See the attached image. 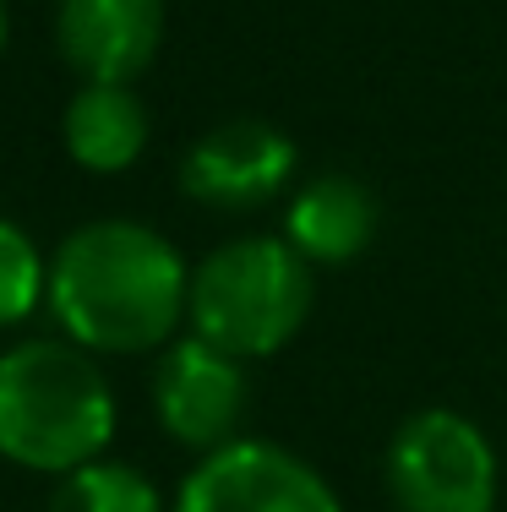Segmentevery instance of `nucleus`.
I'll list each match as a JSON object with an SVG mask.
<instances>
[{"label": "nucleus", "mask_w": 507, "mask_h": 512, "mask_svg": "<svg viewBox=\"0 0 507 512\" xmlns=\"http://www.w3.org/2000/svg\"><path fill=\"white\" fill-rule=\"evenodd\" d=\"M164 0H55V55L77 82H137L159 60Z\"/></svg>", "instance_id": "6e6552de"}, {"label": "nucleus", "mask_w": 507, "mask_h": 512, "mask_svg": "<svg viewBox=\"0 0 507 512\" xmlns=\"http://www.w3.org/2000/svg\"><path fill=\"white\" fill-rule=\"evenodd\" d=\"M115 387L104 360L71 338H17L0 349V458L60 474L104 458L115 442Z\"/></svg>", "instance_id": "f03ea898"}, {"label": "nucleus", "mask_w": 507, "mask_h": 512, "mask_svg": "<svg viewBox=\"0 0 507 512\" xmlns=\"http://www.w3.org/2000/svg\"><path fill=\"white\" fill-rule=\"evenodd\" d=\"M382 485L398 512H497L502 463L491 436L458 409H415L382 453Z\"/></svg>", "instance_id": "20e7f679"}, {"label": "nucleus", "mask_w": 507, "mask_h": 512, "mask_svg": "<svg viewBox=\"0 0 507 512\" xmlns=\"http://www.w3.org/2000/svg\"><path fill=\"white\" fill-rule=\"evenodd\" d=\"M191 262L142 218H88L50 251V300L60 338L88 355H159L186 333Z\"/></svg>", "instance_id": "f257e3e1"}, {"label": "nucleus", "mask_w": 507, "mask_h": 512, "mask_svg": "<svg viewBox=\"0 0 507 512\" xmlns=\"http://www.w3.org/2000/svg\"><path fill=\"white\" fill-rule=\"evenodd\" d=\"M311 306H317V267L284 235H235L191 262L186 333L251 365L295 344Z\"/></svg>", "instance_id": "7ed1b4c3"}, {"label": "nucleus", "mask_w": 507, "mask_h": 512, "mask_svg": "<svg viewBox=\"0 0 507 512\" xmlns=\"http://www.w3.org/2000/svg\"><path fill=\"white\" fill-rule=\"evenodd\" d=\"M382 229V202L366 180L344 175V169H322V175L295 180L284 197V229L279 235L306 256L311 267H349L371 251Z\"/></svg>", "instance_id": "1a4fd4ad"}, {"label": "nucleus", "mask_w": 507, "mask_h": 512, "mask_svg": "<svg viewBox=\"0 0 507 512\" xmlns=\"http://www.w3.org/2000/svg\"><path fill=\"white\" fill-rule=\"evenodd\" d=\"M6 39H11V6L0 0V55H6Z\"/></svg>", "instance_id": "ddd939ff"}, {"label": "nucleus", "mask_w": 507, "mask_h": 512, "mask_svg": "<svg viewBox=\"0 0 507 512\" xmlns=\"http://www.w3.org/2000/svg\"><path fill=\"white\" fill-rule=\"evenodd\" d=\"M44 512H169V496L148 469L104 453L82 469L60 474Z\"/></svg>", "instance_id": "9b49d317"}, {"label": "nucleus", "mask_w": 507, "mask_h": 512, "mask_svg": "<svg viewBox=\"0 0 507 512\" xmlns=\"http://www.w3.org/2000/svg\"><path fill=\"white\" fill-rule=\"evenodd\" d=\"M148 404L159 414V431L175 447L208 458L219 447L240 442V425L251 409V382H246V360L224 355L219 344L197 333H180L153 355V382H148Z\"/></svg>", "instance_id": "39448f33"}, {"label": "nucleus", "mask_w": 507, "mask_h": 512, "mask_svg": "<svg viewBox=\"0 0 507 512\" xmlns=\"http://www.w3.org/2000/svg\"><path fill=\"white\" fill-rule=\"evenodd\" d=\"M300 148L262 115H235L208 126L180 153V197L213 213H257L295 191Z\"/></svg>", "instance_id": "0eeeda50"}, {"label": "nucleus", "mask_w": 507, "mask_h": 512, "mask_svg": "<svg viewBox=\"0 0 507 512\" xmlns=\"http://www.w3.org/2000/svg\"><path fill=\"white\" fill-rule=\"evenodd\" d=\"M50 300V251L39 240L0 213V333H17Z\"/></svg>", "instance_id": "f8f14e48"}, {"label": "nucleus", "mask_w": 507, "mask_h": 512, "mask_svg": "<svg viewBox=\"0 0 507 512\" xmlns=\"http://www.w3.org/2000/svg\"><path fill=\"white\" fill-rule=\"evenodd\" d=\"M169 512H344V502L317 463L262 436H240L191 463Z\"/></svg>", "instance_id": "423d86ee"}, {"label": "nucleus", "mask_w": 507, "mask_h": 512, "mask_svg": "<svg viewBox=\"0 0 507 512\" xmlns=\"http://www.w3.org/2000/svg\"><path fill=\"white\" fill-rule=\"evenodd\" d=\"M153 142V115L131 82H77L60 109V148L88 175H126Z\"/></svg>", "instance_id": "9d476101"}]
</instances>
